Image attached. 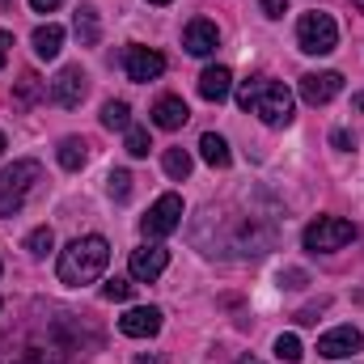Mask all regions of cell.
I'll list each match as a JSON object with an SVG mask.
<instances>
[{
	"mask_svg": "<svg viewBox=\"0 0 364 364\" xmlns=\"http://www.w3.org/2000/svg\"><path fill=\"white\" fill-rule=\"evenodd\" d=\"M106 191H110V199H114V203H127V199H132V174H127V170H110Z\"/></svg>",
	"mask_w": 364,
	"mask_h": 364,
	"instance_id": "cell-22",
	"label": "cell"
},
{
	"mask_svg": "<svg viewBox=\"0 0 364 364\" xmlns=\"http://www.w3.org/2000/svg\"><path fill=\"white\" fill-rule=\"evenodd\" d=\"M60 4H64V0H30V9H34V13H55Z\"/></svg>",
	"mask_w": 364,
	"mask_h": 364,
	"instance_id": "cell-31",
	"label": "cell"
},
{
	"mask_svg": "<svg viewBox=\"0 0 364 364\" xmlns=\"http://www.w3.org/2000/svg\"><path fill=\"white\" fill-rule=\"evenodd\" d=\"M119 331H123L127 339H153V335L161 331V309H157V305H136V309H127V314L119 318Z\"/></svg>",
	"mask_w": 364,
	"mask_h": 364,
	"instance_id": "cell-10",
	"label": "cell"
},
{
	"mask_svg": "<svg viewBox=\"0 0 364 364\" xmlns=\"http://www.w3.org/2000/svg\"><path fill=\"white\" fill-rule=\"evenodd\" d=\"M102 296H106V301H127V296H132V279H119V275H114V279H106Z\"/></svg>",
	"mask_w": 364,
	"mask_h": 364,
	"instance_id": "cell-27",
	"label": "cell"
},
{
	"mask_svg": "<svg viewBox=\"0 0 364 364\" xmlns=\"http://www.w3.org/2000/svg\"><path fill=\"white\" fill-rule=\"evenodd\" d=\"M339 90H343V77L339 73H309V77H301V97L309 106H326Z\"/></svg>",
	"mask_w": 364,
	"mask_h": 364,
	"instance_id": "cell-13",
	"label": "cell"
},
{
	"mask_svg": "<svg viewBox=\"0 0 364 364\" xmlns=\"http://www.w3.org/2000/svg\"><path fill=\"white\" fill-rule=\"evenodd\" d=\"M4 4H9V0H0V9H4Z\"/></svg>",
	"mask_w": 364,
	"mask_h": 364,
	"instance_id": "cell-38",
	"label": "cell"
},
{
	"mask_svg": "<svg viewBox=\"0 0 364 364\" xmlns=\"http://www.w3.org/2000/svg\"><path fill=\"white\" fill-rule=\"evenodd\" d=\"M331 144H335V149H343V153H348V149H352V144H356V140H352V136H348V132H331Z\"/></svg>",
	"mask_w": 364,
	"mask_h": 364,
	"instance_id": "cell-30",
	"label": "cell"
},
{
	"mask_svg": "<svg viewBox=\"0 0 364 364\" xmlns=\"http://www.w3.org/2000/svg\"><path fill=\"white\" fill-rule=\"evenodd\" d=\"M51 246H55V233H51V229H47V225H38V229H34V233H30V237H26V250H30V255H34V259H43V255H47V250H51Z\"/></svg>",
	"mask_w": 364,
	"mask_h": 364,
	"instance_id": "cell-23",
	"label": "cell"
},
{
	"mask_svg": "<svg viewBox=\"0 0 364 364\" xmlns=\"http://www.w3.org/2000/svg\"><path fill=\"white\" fill-rule=\"evenodd\" d=\"M47 93H51V102H55V106H64V110H77V106L85 102V93H90L81 64H68V68H60V73H55V81L47 85Z\"/></svg>",
	"mask_w": 364,
	"mask_h": 364,
	"instance_id": "cell-7",
	"label": "cell"
},
{
	"mask_svg": "<svg viewBox=\"0 0 364 364\" xmlns=\"http://www.w3.org/2000/svg\"><path fill=\"white\" fill-rule=\"evenodd\" d=\"M106 263H110V242L97 237V233H90V237H77V242L60 255L55 275H60V284L81 288V284H93L97 275L106 272Z\"/></svg>",
	"mask_w": 364,
	"mask_h": 364,
	"instance_id": "cell-1",
	"label": "cell"
},
{
	"mask_svg": "<svg viewBox=\"0 0 364 364\" xmlns=\"http://www.w3.org/2000/svg\"><path fill=\"white\" fill-rule=\"evenodd\" d=\"M4 149H9V140H4V132H0V157H4Z\"/></svg>",
	"mask_w": 364,
	"mask_h": 364,
	"instance_id": "cell-35",
	"label": "cell"
},
{
	"mask_svg": "<svg viewBox=\"0 0 364 364\" xmlns=\"http://www.w3.org/2000/svg\"><path fill=\"white\" fill-rule=\"evenodd\" d=\"M199 153H203V161H208L212 170H225V166L233 161L229 140H225V136H216V132H203V136H199Z\"/></svg>",
	"mask_w": 364,
	"mask_h": 364,
	"instance_id": "cell-17",
	"label": "cell"
},
{
	"mask_svg": "<svg viewBox=\"0 0 364 364\" xmlns=\"http://www.w3.org/2000/svg\"><path fill=\"white\" fill-rule=\"evenodd\" d=\"M161 166H166V174H170L174 182H182L186 174H191V153H186V149H166Z\"/></svg>",
	"mask_w": 364,
	"mask_h": 364,
	"instance_id": "cell-21",
	"label": "cell"
},
{
	"mask_svg": "<svg viewBox=\"0 0 364 364\" xmlns=\"http://www.w3.org/2000/svg\"><path fill=\"white\" fill-rule=\"evenodd\" d=\"M9 47H13V38H9V34H4V30H0V68H4V64H9Z\"/></svg>",
	"mask_w": 364,
	"mask_h": 364,
	"instance_id": "cell-32",
	"label": "cell"
},
{
	"mask_svg": "<svg viewBox=\"0 0 364 364\" xmlns=\"http://www.w3.org/2000/svg\"><path fill=\"white\" fill-rule=\"evenodd\" d=\"M237 106L242 110H255L267 127H288L292 123V93L284 90L279 81H267V77H255L237 90Z\"/></svg>",
	"mask_w": 364,
	"mask_h": 364,
	"instance_id": "cell-2",
	"label": "cell"
},
{
	"mask_svg": "<svg viewBox=\"0 0 364 364\" xmlns=\"http://www.w3.org/2000/svg\"><path fill=\"white\" fill-rule=\"evenodd\" d=\"M55 157H60V166H64L68 174H77V170L90 161V144H85L81 136H64L60 149H55Z\"/></svg>",
	"mask_w": 364,
	"mask_h": 364,
	"instance_id": "cell-18",
	"label": "cell"
},
{
	"mask_svg": "<svg viewBox=\"0 0 364 364\" xmlns=\"http://www.w3.org/2000/svg\"><path fill=\"white\" fill-rule=\"evenodd\" d=\"M34 55L38 60H55L60 51H64V26H55V21H47V26H38L34 30Z\"/></svg>",
	"mask_w": 364,
	"mask_h": 364,
	"instance_id": "cell-16",
	"label": "cell"
},
{
	"mask_svg": "<svg viewBox=\"0 0 364 364\" xmlns=\"http://www.w3.org/2000/svg\"><path fill=\"white\" fill-rule=\"evenodd\" d=\"M301 242L314 255H331V250H343L348 242H356V225L343 220V216H318L314 225H305Z\"/></svg>",
	"mask_w": 364,
	"mask_h": 364,
	"instance_id": "cell-5",
	"label": "cell"
},
{
	"mask_svg": "<svg viewBox=\"0 0 364 364\" xmlns=\"http://www.w3.org/2000/svg\"><path fill=\"white\" fill-rule=\"evenodd\" d=\"M352 4H356V9H360V13H364V0H352Z\"/></svg>",
	"mask_w": 364,
	"mask_h": 364,
	"instance_id": "cell-36",
	"label": "cell"
},
{
	"mask_svg": "<svg viewBox=\"0 0 364 364\" xmlns=\"http://www.w3.org/2000/svg\"><path fill=\"white\" fill-rule=\"evenodd\" d=\"M132 364H161V360H157V356H136Z\"/></svg>",
	"mask_w": 364,
	"mask_h": 364,
	"instance_id": "cell-33",
	"label": "cell"
},
{
	"mask_svg": "<svg viewBox=\"0 0 364 364\" xmlns=\"http://www.w3.org/2000/svg\"><path fill=\"white\" fill-rule=\"evenodd\" d=\"M279 284H284V288H305V272H284Z\"/></svg>",
	"mask_w": 364,
	"mask_h": 364,
	"instance_id": "cell-29",
	"label": "cell"
},
{
	"mask_svg": "<svg viewBox=\"0 0 364 364\" xmlns=\"http://www.w3.org/2000/svg\"><path fill=\"white\" fill-rule=\"evenodd\" d=\"M296 43H301V51L305 55H331L335 47H339V26H335V17L331 13H301V21H296Z\"/></svg>",
	"mask_w": 364,
	"mask_h": 364,
	"instance_id": "cell-4",
	"label": "cell"
},
{
	"mask_svg": "<svg viewBox=\"0 0 364 364\" xmlns=\"http://www.w3.org/2000/svg\"><path fill=\"white\" fill-rule=\"evenodd\" d=\"M43 182L38 161H13L0 170V216H17L26 208V199L34 195V186Z\"/></svg>",
	"mask_w": 364,
	"mask_h": 364,
	"instance_id": "cell-3",
	"label": "cell"
},
{
	"mask_svg": "<svg viewBox=\"0 0 364 364\" xmlns=\"http://www.w3.org/2000/svg\"><path fill=\"white\" fill-rule=\"evenodd\" d=\"M102 127L127 132V127H132V106H127V102H106V106H102Z\"/></svg>",
	"mask_w": 364,
	"mask_h": 364,
	"instance_id": "cell-20",
	"label": "cell"
},
{
	"mask_svg": "<svg viewBox=\"0 0 364 364\" xmlns=\"http://www.w3.org/2000/svg\"><path fill=\"white\" fill-rule=\"evenodd\" d=\"M132 279H140V284H153L157 275L170 267V250L166 246H140V250H132Z\"/></svg>",
	"mask_w": 364,
	"mask_h": 364,
	"instance_id": "cell-11",
	"label": "cell"
},
{
	"mask_svg": "<svg viewBox=\"0 0 364 364\" xmlns=\"http://www.w3.org/2000/svg\"><path fill=\"white\" fill-rule=\"evenodd\" d=\"M123 149H127L132 157H149L153 140H149V132H144V127H127V140H123Z\"/></svg>",
	"mask_w": 364,
	"mask_h": 364,
	"instance_id": "cell-25",
	"label": "cell"
},
{
	"mask_svg": "<svg viewBox=\"0 0 364 364\" xmlns=\"http://www.w3.org/2000/svg\"><path fill=\"white\" fill-rule=\"evenodd\" d=\"M182 225V195H161L153 208H149V216L140 220V229H144V237H170L174 229Z\"/></svg>",
	"mask_w": 364,
	"mask_h": 364,
	"instance_id": "cell-6",
	"label": "cell"
},
{
	"mask_svg": "<svg viewBox=\"0 0 364 364\" xmlns=\"http://www.w3.org/2000/svg\"><path fill=\"white\" fill-rule=\"evenodd\" d=\"M263 13L267 17H284L288 13V0H263Z\"/></svg>",
	"mask_w": 364,
	"mask_h": 364,
	"instance_id": "cell-28",
	"label": "cell"
},
{
	"mask_svg": "<svg viewBox=\"0 0 364 364\" xmlns=\"http://www.w3.org/2000/svg\"><path fill=\"white\" fill-rule=\"evenodd\" d=\"M275 356H279L284 364H296L301 356H305V348H301L296 335H279V339H275Z\"/></svg>",
	"mask_w": 364,
	"mask_h": 364,
	"instance_id": "cell-24",
	"label": "cell"
},
{
	"mask_svg": "<svg viewBox=\"0 0 364 364\" xmlns=\"http://www.w3.org/2000/svg\"><path fill=\"white\" fill-rule=\"evenodd\" d=\"M186 119H191V110H186V102H182V97H174V93L157 97V106H153V123H157L161 132H178Z\"/></svg>",
	"mask_w": 364,
	"mask_h": 364,
	"instance_id": "cell-15",
	"label": "cell"
},
{
	"mask_svg": "<svg viewBox=\"0 0 364 364\" xmlns=\"http://www.w3.org/2000/svg\"><path fill=\"white\" fill-rule=\"evenodd\" d=\"M123 68H127V81L149 85V81H157V77L166 73V55H161V51H153V47H127Z\"/></svg>",
	"mask_w": 364,
	"mask_h": 364,
	"instance_id": "cell-8",
	"label": "cell"
},
{
	"mask_svg": "<svg viewBox=\"0 0 364 364\" xmlns=\"http://www.w3.org/2000/svg\"><path fill=\"white\" fill-rule=\"evenodd\" d=\"M352 106H356V110H364V93H356V97H352Z\"/></svg>",
	"mask_w": 364,
	"mask_h": 364,
	"instance_id": "cell-34",
	"label": "cell"
},
{
	"mask_svg": "<svg viewBox=\"0 0 364 364\" xmlns=\"http://www.w3.org/2000/svg\"><path fill=\"white\" fill-rule=\"evenodd\" d=\"M360 348H364V335L356 326H335V331H326L318 339V356H326V360H343V356H352Z\"/></svg>",
	"mask_w": 364,
	"mask_h": 364,
	"instance_id": "cell-9",
	"label": "cell"
},
{
	"mask_svg": "<svg viewBox=\"0 0 364 364\" xmlns=\"http://www.w3.org/2000/svg\"><path fill=\"white\" fill-rule=\"evenodd\" d=\"M216 43H220V30H216V21H208V17H195V21L182 30V47H186L191 55H212Z\"/></svg>",
	"mask_w": 364,
	"mask_h": 364,
	"instance_id": "cell-12",
	"label": "cell"
},
{
	"mask_svg": "<svg viewBox=\"0 0 364 364\" xmlns=\"http://www.w3.org/2000/svg\"><path fill=\"white\" fill-rule=\"evenodd\" d=\"M73 26H77L81 47H93V43L102 38V30H97V9H93V4H81V9H77V21H73Z\"/></svg>",
	"mask_w": 364,
	"mask_h": 364,
	"instance_id": "cell-19",
	"label": "cell"
},
{
	"mask_svg": "<svg viewBox=\"0 0 364 364\" xmlns=\"http://www.w3.org/2000/svg\"><path fill=\"white\" fill-rule=\"evenodd\" d=\"M38 90H43V85H38V77H34V73H26V77L17 81V97H13V106H21V110H26V106L38 97Z\"/></svg>",
	"mask_w": 364,
	"mask_h": 364,
	"instance_id": "cell-26",
	"label": "cell"
},
{
	"mask_svg": "<svg viewBox=\"0 0 364 364\" xmlns=\"http://www.w3.org/2000/svg\"><path fill=\"white\" fill-rule=\"evenodd\" d=\"M149 4H170V0H149Z\"/></svg>",
	"mask_w": 364,
	"mask_h": 364,
	"instance_id": "cell-37",
	"label": "cell"
},
{
	"mask_svg": "<svg viewBox=\"0 0 364 364\" xmlns=\"http://www.w3.org/2000/svg\"><path fill=\"white\" fill-rule=\"evenodd\" d=\"M229 90H233V73L225 64H212V68L199 73V97L203 102H225Z\"/></svg>",
	"mask_w": 364,
	"mask_h": 364,
	"instance_id": "cell-14",
	"label": "cell"
}]
</instances>
